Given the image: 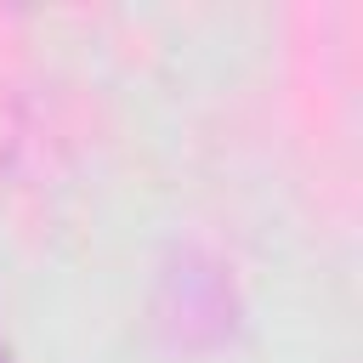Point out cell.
<instances>
[{
	"mask_svg": "<svg viewBox=\"0 0 363 363\" xmlns=\"http://www.w3.org/2000/svg\"><path fill=\"white\" fill-rule=\"evenodd\" d=\"M0 363H11V352H6V346H0Z\"/></svg>",
	"mask_w": 363,
	"mask_h": 363,
	"instance_id": "obj_1",
	"label": "cell"
}]
</instances>
